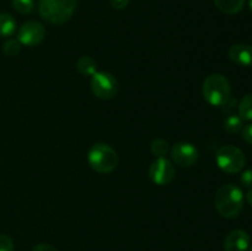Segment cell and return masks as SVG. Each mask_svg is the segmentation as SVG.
<instances>
[{
  "mask_svg": "<svg viewBox=\"0 0 252 251\" xmlns=\"http://www.w3.org/2000/svg\"><path fill=\"white\" fill-rule=\"evenodd\" d=\"M202 95H203L204 100L211 106H214V107L225 106L230 101V83L221 74H211L203 81Z\"/></svg>",
  "mask_w": 252,
  "mask_h": 251,
  "instance_id": "cell-2",
  "label": "cell"
},
{
  "mask_svg": "<svg viewBox=\"0 0 252 251\" xmlns=\"http://www.w3.org/2000/svg\"><path fill=\"white\" fill-rule=\"evenodd\" d=\"M213 1L218 10L228 15L238 14L245 5V0H213Z\"/></svg>",
  "mask_w": 252,
  "mask_h": 251,
  "instance_id": "cell-12",
  "label": "cell"
},
{
  "mask_svg": "<svg viewBox=\"0 0 252 251\" xmlns=\"http://www.w3.org/2000/svg\"><path fill=\"white\" fill-rule=\"evenodd\" d=\"M250 251H252V248H251V249H250Z\"/></svg>",
  "mask_w": 252,
  "mask_h": 251,
  "instance_id": "cell-27",
  "label": "cell"
},
{
  "mask_svg": "<svg viewBox=\"0 0 252 251\" xmlns=\"http://www.w3.org/2000/svg\"><path fill=\"white\" fill-rule=\"evenodd\" d=\"M32 251H58V250H57L54 246L49 245V244L42 243V244H37V245L32 249Z\"/></svg>",
  "mask_w": 252,
  "mask_h": 251,
  "instance_id": "cell-24",
  "label": "cell"
},
{
  "mask_svg": "<svg viewBox=\"0 0 252 251\" xmlns=\"http://www.w3.org/2000/svg\"><path fill=\"white\" fill-rule=\"evenodd\" d=\"M214 207L219 216L224 218H235L244 207V193L239 186L226 184L219 187L214 196Z\"/></svg>",
  "mask_w": 252,
  "mask_h": 251,
  "instance_id": "cell-1",
  "label": "cell"
},
{
  "mask_svg": "<svg viewBox=\"0 0 252 251\" xmlns=\"http://www.w3.org/2000/svg\"><path fill=\"white\" fill-rule=\"evenodd\" d=\"M21 46L22 44L20 43L17 38H10L2 44V52H4L5 56L15 57L21 51Z\"/></svg>",
  "mask_w": 252,
  "mask_h": 251,
  "instance_id": "cell-19",
  "label": "cell"
},
{
  "mask_svg": "<svg viewBox=\"0 0 252 251\" xmlns=\"http://www.w3.org/2000/svg\"><path fill=\"white\" fill-rule=\"evenodd\" d=\"M152 153L155 155L157 157H166L167 153H170V144L167 140L162 139V138H158V139L153 140L152 143Z\"/></svg>",
  "mask_w": 252,
  "mask_h": 251,
  "instance_id": "cell-17",
  "label": "cell"
},
{
  "mask_svg": "<svg viewBox=\"0 0 252 251\" xmlns=\"http://www.w3.org/2000/svg\"><path fill=\"white\" fill-rule=\"evenodd\" d=\"M130 0H110L111 6L116 10H123L128 6Z\"/></svg>",
  "mask_w": 252,
  "mask_h": 251,
  "instance_id": "cell-22",
  "label": "cell"
},
{
  "mask_svg": "<svg viewBox=\"0 0 252 251\" xmlns=\"http://www.w3.org/2000/svg\"><path fill=\"white\" fill-rule=\"evenodd\" d=\"M251 239L246 231L236 229L230 231L224 240V251H248Z\"/></svg>",
  "mask_w": 252,
  "mask_h": 251,
  "instance_id": "cell-10",
  "label": "cell"
},
{
  "mask_svg": "<svg viewBox=\"0 0 252 251\" xmlns=\"http://www.w3.org/2000/svg\"><path fill=\"white\" fill-rule=\"evenodd\" d=\"M172 161L182 167H189L198 161V149L189 142H177L170 149Z\"/></svg>",
  "mask_w": 252,
  "mask_h": 251,
  "instance_id": "cell-9",
  "label": "cell"
},
{
  "mask_svg": "<svg viewBox=\"0 0 252 251\" xmlns=\"http://www.w3.org/2000/svg\"><path fill=\"white\" fill-rule=\"evenodd\" d=\"M88 162L94 171L98 174H110L118 166L117 152L106 143H96L89 149Z\"/></svg>",
  "mask_w": 252,
  "mask_h": 251,
  "instance_id": "cell-4",
  "label": "cell"
},
{
  "mask_svg": "<svg viewBox=\"0 0 252 251\" xmlns=\"http://www.w3.org/2000/svg\"><path fill=\"white\" fill-rule=\"evenodd\" d=\"M228 56L231 61L240 66H252V46L246 43H236L229 48Z\"/></svg>",
  "mask_w": 252,
  "mask_h": 251,
  "instance_id": "cell-11",
  "label": "cell"
},
{
  "mask_svg": "<svg viewBox=\"0 0 252 251\" xmlns=\"http://www.w3.org/2000/svg\"><path fill=\"white\" fill-rule=\"evenodd\" d=\"M216 162L219 169L226 174H239L245 166L246 157L238 147L226 144L217 150Z\"/></svg>",
  "mask_w": 252,
  "mask_h": 251,
  "instance_id": "cell-5",
  "label": "cell"
},
{
  "mask_svg": "<svg viewBox=\"0 0 252 251\" xmlns=\"http://www.w3.org/2000/svg\"><path fill=\"white\" fill-rule=\"evenodd\" d=\"M243 138L246 143L252 145V123L243 128Z\"/></svg>",
  "mask_w": 252,
  "mask_h": 251,
  "instance_id": "cell-23",
  "label": "cell"
},
{
  "mask_svg": "<svg viewBox=\"0 0 252 251\" xmlns=\"http://www.w3.org/2000/svg\"><path fill=\"white\" fill-rule=\"evenodd\" d=\"M240 181L244 187H246V188L249 189H252V169L245 170V171L241 174Z\"/></svg>",
  "mask_w": 252,
  "mask_h": 251,
  "instance_id": "cell-21",
  "label": "cell"
},
{
  "mask_svg": "<svg viewBox=\"0 0 252 251\" xmlns=\"http://www.w3.org/2000/svg\"><path fill=\"white\" fill-rule=\"evenodd\" d=\"M90 88L94 95L101 100H110L118 91V81L108 71H96L90 80Z\"/></svg>",
  "mask_w": 252,
  "mask_h": 251,
  "instance_id": "cell-6",
  "label": "cell"
},
{
  "mask_svg": "<svg viewBox=\"0 0 252 251\" xmlns=\"http://www.w3.org/2000/svg\"><path fill=\"white\" fill-rule=\"evenodd\" d=\"M76 69L83 76H93L97 71V63L89 56H83L76 62Z\"/></svg>",
  "mask_w": 252,
  "mask_h": 251,
  "instance_id": "cell-13",
  "label": "cell"
},
{
  "mask_svg": "<svg viewBox=\"0 0 252 251\" xmlns=\"http://www.w3.org/2000/svg\"><path fill=\"white\" fill-rule=\"evenodd\" d=\"M244 128V120L239 115H230L224 121V129L231 134H236Z\"/></svg>",
  "mask_w": 252,
  "mask_h": 251,
  "instance_id": "cell-15",
  "label": "cell"
},
{
  "mask_svg": "<svg viewBox=\"0 0 252 251\" xmlns=\"http://www.w3.org/2000/svg\"><path fill=\"white\" fill-rule=\"evenodd\" d=\"M149 179L153 184L158 186H166L170 185L175 179L176 169L174 166V162L167 159L166 157H157L152 162L149 167Z\"/></svg>",
  "mask_w": 252,
  "mask_h": 251,
  "instance_id": "cell-7",
  "label": "cell"
},
{
  "mask_svg": "<svg viewBox=\"0 0 252 251\" xmlns=\"http://www.w3.org/2000/svg\"><path fill=\"white\" fill-rule=\"evenodd\" d=\"M249 6H250V10L252 11V0H249Z\"/></svg>",
  "mask_w": 252,
  "mask_h": 251,
  "instance_id": "cell-26",
  "label": "cell"
},
{
  "mask_svg": "<svg viewBox=\"0 0 252 251\" xmlns=\"http://www.w3.org/2000/svg\"><path fill=\"white\" fill-rule=\"evenodd\" d=\"M14 240L9 235H0V251H14Z\"/></svg>",
  "mask_w": 252,
  "mask_h": 251,
  "instance_id": "cell-20",
  "label": "cell"
},
{
  "mask_svg": "<svg viewBox=\"0 0 252 251\" xmlns=\"http://www.w3.org/2000/svg\"><path fill=\"white\" fill-rule=\"evenodd\" d=\"M46 38V27L38 21H27L17 31V39L22 46L36 47Z\"/></svg>",
  "mask_w": 252,
  "mask_h": 251,
  "instance_id": "cell-8",
  "label": "cell"
},
{
  "mask_svg": "<svg viewBox=\"0 0 252 251\" xmlns=\"http://www.w3.org/2000/svg\"><path fill=\"white\" fill-rule=\"evenodd\" d=\"M16 32V21L12 15L0 12V37H11Z\"/></svg>",
  "mask_w": 252,
  "mask_h": 251,
  "instance_id": "cell-14",
  "label": "cell"
},
{
  "mask_svg": "<svg viewBox=\"0 0 252 251\" xmlns=\"http://www.w3.org/2000/svg\"><path fill=\"white\" fill-rule=\"evenodd\" d=\"M12 7L22 15L31 14L34 10V0H11Z\"/></svg>",
  "mask_w": 252,
  "mask_h": 251,
  "instance_id": "cell-18",
  "label": "cell"
},
{
  "mask_svg": "<svg viewBox=\"0 0 252 251\" xmlns=\"http://www.w3.org/2000/svg\"><path fill=\"white\" fill-rule=\"evenodd\" d=\"M76 9V0H39L38 12L51 25H64L71 19Z\"/></svg>",
  "mask_w": 252,
  "mask_h": 251,
  "instance_id": "cell-3",
  "label": "cell"
},
{
  "mask_svg": "<svg viewBox=\"0 0 252 251\" xmlns=\"http://www.w3.org/2000/svg\"><path fill=\"white\" fill-rule=\"evenodd\" d=\"M239 116L244 121H252V93L241 98L239 103Z\"/></svg>",
  "mask_w": 252,
  "mask_h": 251,
  "instance_id": "cell-16",
  "label": "cell"
},
{
  "mask_svg": "<svg viewBox=\"0 0 252 251\" xmlns=\"http://www.w3.org/2000/svg\"><path fill=\"white\" fill-rule=\"evenodd\" d=\"M246 199H248L249 204L252 207V189H250V191L248 192V194H246Z\"/></svg>",
  "mask_w": 252,
  "mask_h": 251,
  "instance_id": "cell-25",
  "label": "cell"
}]
</instances>
